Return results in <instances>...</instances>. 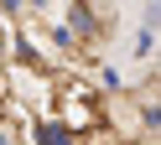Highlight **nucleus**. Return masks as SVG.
<instances>
[{"instance_id":"f257e3e1","label":"nucleus","mask_w":161,"mask_h":145,"mask_svg":"<svg viewBox=\"0 0 161 145\" xmlns=\"http://www.w3.org/2000/svg\"><path fill=\"white\" fill-rule=\"evenodd\" d=\"M42 145H68V135H63V130L52 124V130H42Z\"/></svg>"},{"instance_id":"f03ea898","label":"nucleus","mask_w":161,"mask_h":145,"mask_svg":"<svg viewBox=\"0 0 161 145\" xmlns=\"http://www.w3.org/2000/svg\"><path fill=\"white\" fill-rule=\"evenodd\" d=\"M0 145H16V135H5V130H0Z\"/></svg>"}]
</instances>
